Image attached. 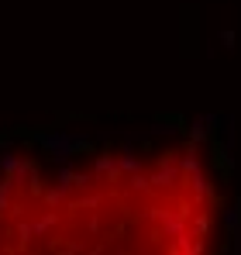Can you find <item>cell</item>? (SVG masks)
Segmentation results:
<instances>
[{
  "instance_id": "6da1fadb",
  "label": "cell",
  "mask_w": 241,
  "mask_h": 255,
  "mask_svg": "<svg viewBox=\"0 0 241 255\" xmlns=\"http://www.w3.org/2000/svg\"><path fill=\"white\" fill-rule=\"evenodd\" d=\"M221 183L193 141L0 162V255H210Z\"/></svg>"
}]
</instances>
